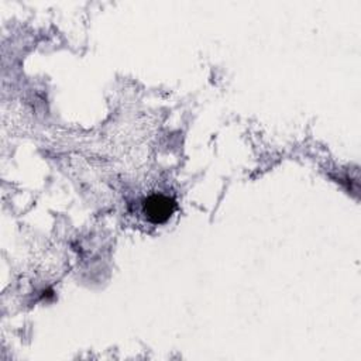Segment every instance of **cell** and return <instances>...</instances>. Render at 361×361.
I'll return each instance as SVG.
<instances>
[{"label":"cell","mask_w":361,"mask_h":361,"mask_svg":"<svg viewBox=\"0 0 361 361\" xmlns=\"http://www.w3.org/2000/svg\"><path fill=\"white\" fill-rule=\"evenodd\" d=\"M176 209V203L172 197L165 195H151L144 200L142 210L145 217L155 223H165Z\"/></svg>","instance_id":"6da1fadb"}]
</instances>
